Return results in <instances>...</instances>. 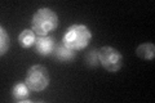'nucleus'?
<instances>
[{
	"label": "nucleus",
	"mask_w": 155,
	"mask_h": 103,
	"mask_svg": "<svg viewBox=\"0 0 155 103\" xmlns=\"http://www.w3.org/2000/svg\"><path fill=\"white\" fill-rule=\"evenodd\" d=\"M30 92L31 89L26 85V82L18 81L12 86V97L14 101H18V102H23V101L28 102V97L31 94Z\"/></svg>",
	"instance_id": "obj_6"
},
{
	"label": "nucleus",
	"mask_w": 155,
	"mask_h": 103,
	"mask_svg": "<svg viewBox=\"0 0 155 103\" xmlns=\"http://www.w3.org/2000/svg\"><path fill=\"white\" fill-rule=\"evenodd\" d=\"M136 54L141 60L145 61H153L155 58V45L153 43H143L140 44L136 49Z\"/></svg>",
	"instance_id": "obj_9"
},
{
	"label": "nucleus",
	"mask_w": 155,
	"mask_h": 103,
	"mask_svg": "<svg viewBox=\"0 0 155 103\" xmlns=\"http://www.w3.org/2000/svg\"><path fill=\"white\" fill-rule=\"evenodd\" d=\"M92 40V31L85 24L75 23L67 28L62 36V44L74 52L83 50Z\"/></svg>",
	"instance_id": "obj_1"
},
{
	"label": "nucleus",
	"mask_w": 155,
	"mask_h": 103,
	"mask_svg": "<svg viewBox=\"0 0 155 103\" xmlns=\"http://www.w3.org/2000/svg\"><path fill=\"white\" fill-rule=\"evenodd\" d=\"M85 62L87 65L91 66V67H94L97 65H100V60H98V50H96V49H93V50L88 52V54L85 56Z\"/></svg>",
	"instance_id": "obj_11"
},
{
	"label": "nucleus",
	"mask_w": 155,
	"mask_h": 103,
	"mask_svg": "<svg viewBox=\"0 0 155 103\" xmlns=\"http://www.w3.org/2000/svg\"><path fill=\"white\" fill-rule=\"evenodd\" d=\"M60 19L51 8H40L34 13L31 19V30L36 36H48L58 27Z\"/></svg>",
	"instance_id": "obj_2"
},
{
	"label": "nucleus",
	"mask_w": 155,
	"mask_h": 103,
	"mask_svg": "<svg viewBox=\"0 0 155 103\" xmlns=\"http://www.w3.org/2000/svg\"><path fill=\"white\" fill-rule=\"evenodd\" d=\"M98 60L100 65L106 71L116 72L123 66V56L118 49L113 47H102L98 50Z\"/></svg>",
	"instance_id": "obj_4"
},
{
	"label": "nucleus",
	"mask_w": 155,
	"mask_h": 103,
	"mask_svg": "<svg viewBox=\"0 0 155 103\" xmlns=\"http://www.w3.org/2000/svg\"><path fill=\"white\" fill-rule=\"evenodd\" d=\"M52 56L54 57L57 61H60L62 63H67V62H71L75 58V52L69 48H66L62 43H60L56 45V49Z\"/></svg>",
	"instance_id": "obj_7"
},
{
	"label": "nucleus",
	"mask_w": 155,
	"mask_h": 103,
	"mask_svg": "<svg viewBox=\"0 0 155 103\" xmlns=\"http://www.w3.org/2000/svg\"><path fill=\"white\" fill-rule=\"evenodd\" d=\"M36 37H38L36 34L32 30L25 28V30H22L21 34L18 35V44L23 49H30V48H32L34 45H35Z\"/></svg>",
	"instance_id": "obj_8"
},
{
	"label": "nucleus",
	"mask_w": 155,
	"mask_h": 103,
	"mask_svg": "<svg viewBox=\"0 0 155 103\" xmlns=\"http://www.w3.org/2000/svg\"><path fill=\"white\" fill-rule=\"evenodd\" d=\"M9 45H11V39H9L8 32L3 26H0V56L7 54Z\"/></svg>",
	"instance_id": "obj_10"
},
{
	"label": "nucleus",
	"mask_w": 155,
	"mask_h": 103,
	"mask_svg": "<svg viewBox=\"0 0 155 103\" xmlns=\"http://www.w3.org/2000/svg\"><path fill=\"white\" fill-rule=\"evenodd\" d=\"M56 40L53 36H38L36 37V43L34 48H35V52L39 56L41 57H47V56H52L53 52L56 49Z\"/></svg>",
	"instance_id": "obj_5"
},
{
	"label": "nucleus",
	"mask_w": 155,
	"mask_h": 103,
	"mask_svg": "<svg viewBox=\"0 0 155 103\" xmlns=\"http://www.w3.org/2000/svg\"><path fill=\"white\" fill-rule=\"evenodd\" d=\"M25 82L31 89V92L45 90L49 86V82H51L49 71L47 70V67L41 65H34L26 72Z\"/></svg>",
	"instance_id": "obj_3"
}]
</instances>
